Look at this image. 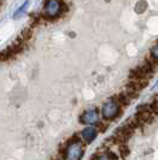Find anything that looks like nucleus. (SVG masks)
Wrapping results in <instances>:
<instances>
[{
	"label": "nucleus",
	"instance_id": "nucleus-1",
	"mask_svg": "<svg viewBox=\"0 0 158 160\" xmlns=\"http://www.w3.org/2000/svg\"><path fill=\"white\" fill-rule=\"evenodd\" d=\"M67 10H68V8H67L66 2L49 0V1L44 2L43 11H42V13L40 16H41L42 19H46V21H54V19H58Z\"/></svg>",
	"mask_w": 158,
	"mask_h": 160
},
{
	"label": "nucleus",
	"instance_id": "nucleus-2",
	"mask_svg": "<svg viewBox=\"0 0 158 160\" xmlns=\"http://www.w3.org/2000/svg\"><path fill=\"white\" fill-rule=\"evenodd\" d=\"M122 112H123L122 107L118 106L111 100L107 101L102 107V117L107 120H114L118 117H121Z\"/></svg>",
	"mask_w": 158,
	"mask_h": 160
},
{
	"label": "nucleus",
	"instance_id": "nucleus-3",
	"mask_svg": "<svg viewBox=\"0 0 158 160\" xmlns=\"http://www.w3.org/2000/svg\"><path fill=\"white\" fill-rule=\"evenodd\" d=\"M65 152H63V160H80L84 154V148L81 143H65Z\"/></svg>",
	"mask_w": 158,
	"mask_h": 160
},
{
	"label": "nucleus",
	"instance_id": "nucleus-4",
	"mask_svg": "<svg viewBox=\"0 0 158 160\" xmlns=\"http://www.w3.org/2000/svg\"><path fill=\"white\" fill-rule=\"evenodd\" d=\"M79 122L85 125H91V124H97L100 122V113L97 108H90L84 111L83 114L79 117Z\"/></svg>",
	"mask_w": 158,
	"mask_h": 160
},
{
	"label": "nucleus",
	"instance_id": "nucleus-5",
	"mask_svg": "<svg viewBox=\"0 0 158 160\" xmlns=\"http://www.w3.org/2000/svg\"><path fill=\"white\" fill-rule=\"evenodd\" d=\"M155 116L152 111L150 110V106H147L146 104L140 105L138 108H137V114L135 117L140 120L142 123H151L152 120L155 119Z\"/></svg>",
	"mask_w": 158,
	"mask_h": 160
},
{
	"label": "nucleus",
	"instance_id": "nucleus-6",
	"mask_svg": "<svg viewBox=\"0 0 158 160\" xmlns=\"http://www.w3.org/2000/svg\"><path fill=\"white\" fill-rule=\"evenodd\" d=\"M81 137L86 143H91L97 137V130L94 127H87L81 131Z\"/></svg>",
	"mask_w": 158,
	"mask_h": 160
},
{
	"label": "nucleus",
	"instance_id": "nucleus-7",
	"mask_svg": "<svg viewBox=\"0 0 158 160\" xmlns=\"http://www.w3.org/2000/svg\"><path fill=\"white\" fill-rule=\"evenodd\" d=\"M147 84H149V80H129L127 88L133 89L135 92L140 93V90H142Z\"/></svg>",
	"mask_w": 158,
	"mask_h": 160
},
{
	"label": "nucleus",
	"instance_id": "nucleus-8",
	"mask_svg": "<svg viewBox=\"0 0 158 160\" xmlns=\"http://www.w3.org/2000/svg\"><path fill=\"white\" fill-rule=\"evenodd\" d=\"M115 135H118L121 138H123L125 141H127L128 138H131V136L133 135V130L125 124V125H122V127H120V128L115 130Z\"/></svg>",
	"mask_w": 158,
	"mask_h": 160
},
{
	"label": "nucleus",
	"instance_id": "nucleus-9",
	"mask_svg": "<svg viewBox=\"0 0 158 160\" xmlns=\"http://www.w3.org/2000/svg\"><path fill=\"white\" fill-rule=\"evenodd\" d=\"M110 100L111 101H114V102L118 105V106H120V107H122V106H128V105L131 104V100L127 98L125 93L116 94V95L113 96Z\"/></svg>",
	"mask_w": 158,
	"mask_h": 160
},
{
	"label": "nucleus",
	"instance_id": "nucleus-10",
	"mask_svg": "<svg viewBox=\"0 0 158 160\" xmlns=\"http://www.w3.org/2000/svg\"><path fill=\"white\" fill-rule=\"evenodd\" d=\"M137 68L142 72V75H144L147 80H150L151 77H152V75L155 73V68H152V66H151L150 64H147L146 62H144L142 65H138Z\"/></svg>",
	"mask_w": 158,
	"mask_h": 160
},
{
	"label": "nucleus",
	"instance_id": "nucleus-11",
	"mask_svg": "<svg viewBox=\"0 0 158 160\" xmlns=\"http://www.w3.org/2000/svg\"><path fill=\"white\" fill-rule=\"evenodd\" d=\"M126 125L127 127H129V128L132 129L133 131H134V129H138L142 127V122L138 119L137 117H132V118H129V119L126 122Z\"/></svg>",
	"mask_w": 158,
	"mask_h": 160
},
{
	"label": "nucleus",
	"instance_id": "nucleus-12",
	"mask_svg": "<svg viewBox=\"0 0 158 160\" xmlns=\"http://www.w3.org/2000/svg\"><path fill=\"white\" fill-rule=\"evenodd\" d=\"M118 152H120V157L122 158V159H126L127 157L129 155V148H128V146L127 144H121V146H118Z\"/></svg>",
	"mask_w": 158,
	"mask_h": 160
},
{
	"label": "nucleus",
	"instance_id": "nucleus-13",
	"mask_svg": "<svg viewBox=\"0 0 158 160\" xmlns=\"http://www.w3.org/2000/svg\"><path fill=\"white\" fill-rule=\"evenodd\" d=\"M147 8V2L146 1H138L135 5V12L137 13H144Z\"/></svg>",
	"mask_w": 158,
	"mask_h": 160
},
{
	"label": "nucleus",
	"instance_id": "nucleus-14",
	"mask_svg": "<svg viewBox=\"0 0 158 160\" xmlns=\"http://www.w3.org/2000/svg\"><path fill=\"white\" fill-rule=\"evenodd\" d=\"M29 5H30V2L29 1H26V2H24L23 5L21 6V8L17 10L16 12H15V15H13V18H18V17H21L22 15H23L24 12L26 11V8H29Z\"/></svg>",
	"mask_w": 158,
	"mask_h": 160
},
{
	"label": "nucleus",
	"instance_id": "nucleus-15",
	"mask_svg": "<svg viewBox=\"0 0 158 160\" xmlns=\"http://www.w3.org/2000/svg\"><path fill=\"white\" fill-rule=\"evenodd\" d=\"M145 62L147 63V64H150L152 68H158V60L156 58H153V57L151 56V54H147V56L145 57Z\"/></svg>",
	"mask_w": 158,
	"mask_h": 160
},
{
	"label": "nucleus",
	"instance_id": "nucleus-16",
	"mask_svg": "<svg viewBox=\"0 0 158 160\" xmlns=\"http://www.w3.org/2000/svg\"><path fill=\"white\" fill-rule=\"evenodd\" d=\"M125 94L126 96L129 99V100H133V99H137L138 96H139V93L138 92H135L133 89H129V88H126V92H125Z\"/></svg>",
	"mask_w": 158,
	"mask_h": 160
},
{
	"label": "nucleus",
	"instance_id": "nucleus-17",
	"mask_svg": "<svg viewBox=\"0 0 158 160\" xmlns=\"http://www.w3.org/2000/svg\"><path fill=\"white\" fill-rule=\"evenodd\" d=\"M149 106H150V110L152 111V113H153V114H158V99L156 98V96L153 98L152 102H151Z\"/></svg>",
	"mask_w": 158,
	"mask_h": 160
},
{
	"label": "nucleus",
	"instance_id": "nucleus-18",
	"mask_svg": "<svg viewBox=\"0 0 158 160\" xmlns=\"http://www.w3.org/2000/svg\"><path fill=\"white\" fill-rule=\"evenodd\" d=\"M95 125H96V128H97L96 130H97V131H100V132H104V131L108 129V127H109V124L103 123V122H101V120H100L97 124H95Z\"/></svg>",
	"mask_w": 158,
	"mask_h": 160
},
{
	"label": "nucleus",
	"instance_id": "nucleus-19",
	"mask_svg": "<svg viewBox=\"0 0 158 160\" xmlns=\"http://www.w3.org/2000/svg\"><path fill=\"white\" fill-rule=\"evenodd\" d=\"M150 54L153 57V58H156V59L158 60V41H157V43H155V45L151 47Z\"/></svg>",
	"mask_w": 158,
	"mask_h": 160
},
{
	"label": "nucleus",
	"instance_id": "nucleus-20",
	"mask_svg": "<svg viewBox=\"0 0 158 160\" xmlns=\"http://www.w3.org/2000/svg\"><path fill=\"white\" fill-rule=\"evenodd\" d=\"M105 155H107V157H108L110 160H116V159H118V155H116V154H114L113 152H107V154H105Z\"/></svg>",
	"mask_w": 158,
	"mask_h": 160
},
{
	"label": "nucleus",
	"instance_id": "nucleus-21",
	"mask_svg": "<svg viewBox=\"0 0 158 160\" xmlns=\"http://www.w3.org/2000/svg\"><path fill=\"white\" fill-rule=\"evenodd\" d=\"M97 160H110L107 155H98V158H97Z\"/></svg>",
	"mask_w": 158,
	"mask_h": 160
},
{
	"label": "nucleus",
	"instance_id": "nucleus-22",
	"mask_svg": "<svg viewBox=\"0 0 158 160\" xmlns=\"http://www.w3.org/2000/svg\"><path fill=\"white\" fill-rule=\"evenodd\" d=\"M52 160H63V159L61 158V157H60V155H58V157H55L54 159H52Z\"/></svg>",
	"mask_w": 158,
	"mask_h": 160
}]
</instances>
